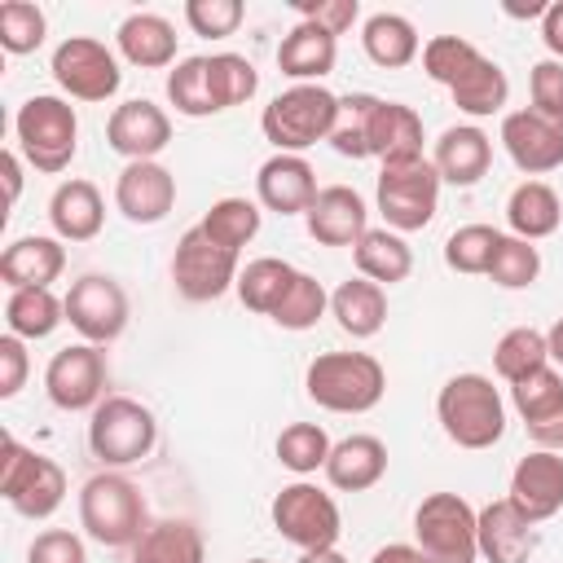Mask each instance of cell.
<instances>
[{"instance_id": "48", "label": "cell", "mask_w": 563, "mask_h": 563, "mask_svg": "<svg viewBox=\"0 0 563 563\" xmlns=\"http://www.w3.org/2000/svg\"><path fill=\"white\" fill-rule=\"evenodd\" d=\"M246 9L242 0H185V22L194 35H207V40H224L242 26Z\"/></svg>"}, {"instance_id": "13", "label": "cell", "mask_w": 563, "mask_h": 563, "mask_svg": "<svg viewBox=\"0 0 563 563\" xmlns=\"http://www.w3.org/2000/svg\"><path fill=\"white\" fill-rule=\"evenodd\" d=\"M48 70H53L57 88L70 92L75 101H110L119 92V84H123V70H119L114 48H106L92 35H66L53 48Z\"/></svg>"}, {"instance_id": "52", "label": "cell", "mask_w": 563, "mask_h": 563, "mask_svg": "<svg viewBox=\"0 0 563 563\" xmlns=\"http://www.w3.org/2000/svg\"><path fill=\"white\" fill-rule=\"evenodd\" d=\"M26 374H31L26 343L18 334H0V400H13L26 387Z\"/></svg>"}, {"instance_id": "5", "label": "cell", "mask_w": 563, "mask_h": 563, "mask_svg": "<svg viewBox=\"0 0 563 563\" xmlns=\"http://www.w3.org/2000/svg\"><path fill=\"white\" fill-rule=\"evenodd\" d=\"M308 400L330 413H369L387 391V369L369 352H321L303 374Z\"/></svg>"}, {"instance_id": "44", "label": "cell", "mask_w": 563, "mask_h": 563, "mask_svg": "<svg viewBox=\"0 0 563 563\" xmlns=\"http://www.w3.org/2000/svg\"><path fill=\"white\" fill-rule=\"evenodd\" d=\"M330 312V295H325V286L312 277V273H299L295 282H290V290H286V299L277 303V312L268 317L273 325H282V330H312L321 317Z\"/></svg>"}, {"instance_id": "21", "label": "cell", "mask_w": 563, "mask_h": 563, "mask_svg": "<svg viewBox=\"0 0 563 563\" xmlns=\"http://www.w3.org/2000/svg\"><path fill=\"white\" fill-rule=\"evenodd\" d=\"M303 224H308V238L321 246H356L369 229V207L352 185H321Z\"/></svg>"}, {"instance_id": "42", "label": "cell", "mask_w": 563, "mask_h": 563, "mask_svg": "<svg viewBox=\"0 0 563 563\" xmlns=\"http://www.w3.org/2000/svg\"><path fill=\"white\" fill-rule=\"evenodd\" d=\"M207 75H211L216 110H233V106L251 101L255 88H260V75L242 53H211L207 57Z\"/></svg>"}, {"instance_id": "20", "label": "cell", "mask_w": 563, "mask_h": 563, "mask_svg": "<svg viewBox=\"0 0 563 563\" xmlns=\"http://www.w3.org/2000/svg\"><path fill=\"white\" fill-rule=\"evenodd\" d=\"M317 172L303 154H273L255 172V202L277 216H308L317 198Z\"/></svg>"}, {"instance_id": "24", "label": "cell", "mask_w": 563, "mask_h": 563, "mask_svg": "<svg viewBox=\"0 0 563 563\" xmlns=\"http://www.w3.org/2000/svg\"><path fill=\"white\" fill-rule=\"evenodd\" d=\"M537 550V523L515 510L510 497H497L479 510V559L484 563H528Z\"/></svg>"}, {"instance_id": "9", "label": "cell", "mask_w": 563, "mask_h": 563, "mask_svg": "<svg viewBox=\"0 0 563 563\" xmlns=\"http://www.w3.org/2000/svg\"><path fill=\"white\" fill-rule=\"evenodd\" d=\"M154 444H158V418L136 396H106L88 418V449L110 471L150 457Z\"/></svg>"}, {"instance_id": "16", "label": "cell", "mask_w": 563, "mask_h": 563, "mask_svg": "<svg viewBox=\"0 0 563 563\" xmlns=\"http://www.w3.org/2000/svg\"><path fill=\"white\" fill-rule=\"evenodd\" d=\"M501 145L510 154V163L523 176H545L563 167V119H545L532 106L510 110L501 119Z\"/></svg>"}, {"instance_id": "8", "label": "cell", "mask_w": 563, "mask_h": 563, "mask_svg": "<svg viewBox=\"0 0 563 563\" xmlns=\"http://www.w3.org/2000/svg\"><path fill=\"white\" fill-rule=\"evenodd\" d=\"M440 172L435 163L422 154V158H400V163H383L378 167V189H374V202H378V216L387 229L396 233H418L435 220V207H440Z\"/></svg>"}, {"instance_id": "50", "label": "cell", "mask_w": 563, "mask_h": 563, "mask_svg": "<svg viewBox=\"0 0 563 563\" xmlns=\"http://www.w3.org/2000/svg\"><path fill=\"white\" fill-rule=\"evenodd\" d=\"M26 563H88V550L70 528H48L26 545Z\"/></svg>"}, {"instance_id": "23", "label": "cell", "mask_w": 563, "mask_h": 563, "mask_svg": "<svg viewBox=\"0 0 563 563\" xmlns=\"http://www.w3.org/2000/svg\"><path fill=\"white\" fill-rule=\"evenodd\" d=\"M62 268H66V246L62 238H44V233L9 242L0 255V282L9 290H53Z\"/></svg>"}, {"instance_id": "58", "label": "cell", "mask_w": 563, "mask_h": 563, "mask_svg": "<svg viewBox=\"0 0 563 563\" xmlns=\"http://www.w3.org/2000/svg\"><path fill=\"white\" fill-rule=\"evenodd\" d=\"M295 563H347V559L330 545V550H299V559H295Z\"/></svg>"}, {"instance_id": "25", "label": "cell", "mask_w": 563, "mask_h": 563, "mask_svg": "<svg viewBox=\"0 0 563 563\" xmlns=\"http://www.w3.org/2000/svg\"><path fill=\"white\" fill-rule=\"evenodd\" d=\"M48 224L62 242H92L106 224V198L92 180L84 176H70L53 189L48 198Z\"/></svg>"}, {"instance_id": "14", "label": "cell", "mask_w": 563, "mask_h": 563, "mask_svg": "<svg viewBox=\"0 0 563 563\" xmlns=\"http://www.w3.org/2000/svg\"><path fill=\"white\" fill-rule=\"evenodd\" d=\"M66 321L84 343H114L128 330V290L110 273H84L66 290Z\"/></svg>"}, {"instance_id": "56", "label": "cell", "mask_w": 563, "mask_h": 563, "mask_svg": "<svg viewBox=\"0 0 563 563\" xmlns=\"http://www.w3.org/2000/svg\"><path fill=\"white\" fill-rule=\"evenodd\" d=\"M369 563H427V559H422V550H418V545H409V541H391V545L374 550V559H369Z\"/></svg>"}, {"instance_id": "40", "label": "cell", "mask_w": 563, "mask_h": 563, "mask_svg": "<svg viewBox=\"0 0 563 563\" xmlns=\"http://www.w3.org/2000/svg\"><path fill=\"white\" fill-rule=\"evenodd\" d=\"M277 462L286 466V471H295V475H312V471H325V457H330V435H325V427H317V422H290V427H282V435H277Z\"/></svg>"}, {"instance_id": "19", "label": "cell", "mask_w": 563, "mask_h": 563, "mask_svg": "<svg viewBox=\"0 0 563 563\" xmlns=\"http://www.w3.org/2000/svg\"><path fill=\"white\" fill-rule=\"evenodd\" d=\"M506 497L532 523L554 519L563 510V453L532 449L528 457H519L515 471H510V493Z\"/></svg>"}, {"instance_id": "29", "label": "cell", "mask_w": 563, "mask_h": 563, "mask_svg": "<svg viewBox=\"0 0 563 563\" xmlns=\"http://www.w3.org/2000/svg\"><path fill=\"white\" fill-rule=\"evenodd\" d=\"M330 317L352 339H374L387 325V290L369 277H347L330 290Z\"/></svg>"}, {"instance_id": "33", "label": "cell", "mask_w": 563, "mask_h": 563, "mask_svg": "<svg viewBox=\"0 0 563 563\" xmlns=\"http://www.w3.org/2000/svg\"><path fill=\"white\" fill-rule=\"evenodd\" d=\"M352 260H356V273L378 282V286H396L413 273V251L405 242V233L396 229H365V238L352 246Z\"/></svg>"}, {"instance_id": "26", "label": "cell", "mask_w": 563, "mask_h": 563, "mask_svg": "<svg viewBox=\"0 0 563 563\" xmlns=\"http://www.w3.org/2000/svg\"><path fill=\"white\" fill-rule=\"evenodd\" d=\"M334 62H339V40L330 31H321L317 22H303V18L277 44V66L295 84H321L334 70Z\"/></svg>"}, {"instance_id": "36", "label": "cell", "mask_w": 563, "mask_h": 563, "mask_svg": "<svg viewBox=\"0 0 563 563\" xmlns=\"http://www.w3.org/2000/svg\"><path fill=\"white\" fill-rule=\"evenodd\" d=\"M453 106L462 110V114H471V119H488V114H497L501 106H506V97H510V79H506V70L493 62V57H479L453 88Z\"/></svg>"}, {"instance_id": "59", "label": "cell", "mask_w": 563, "mask_h": 563, "mask_svg": "<svg viewBox=\"0 0 563 563\" xmlns=\"http://www.w3.org/2000/svg\"><path fill=\"white\" fill-rule=\"evenodd\" d=\"M506 13H510V18H541V13H545V4H541V0H528V4H506Z\"/></svg>"}, {"instance_id": "3", "label": "cell", "mask_w": 563, "mask_h": 563, "mask_svg": "<svg viewBox=\"0 0 563 563\" xmlns=\"http://www.w3.org/2000/svg\"><path fill=\"white\" fill-rule=\"evenodd\" d=\"M79 523L97 545L132 550L150 528V506L136 479L123 471H101L79 488Z\"/></svg>"}, {"instance_id": "43", "label": "cell", "mask_w": 563, "mask_h": 563, "mask_svg": "<svg viewBox=\"0 0 563 563\" xmlns=\"http://www.w3.org/2000/svg\"><path fill=\"white\" fill-rule=\"evenodd\" d=\"M541 277V251L515 233H501L497 251H493V264H488V282L501 286V290H523Z\"/></svg>"}, {"instance_id": "30", "label": "cell", "mask_w": 563, "mask_h": 563, "mask_svg": "<svg viewBox=\"0 0 563 563\" xmlns=\"http://www.w3.org/2000/svg\"><path fill=\"white\" fill-rule=\"evenodd\" d=\"M506 224H510V233L523 238V242H541V238L559 233V224H563V202H559L554 185H545V180H523V185H515L510 198H506Z\"/></svg>"}, {"instance_id": "15", "label": "cell", "mask_w": 563, "mask_h": 563, "mask_svg": "<svg viewBox=\"0 0 563 563\" xmlns=\"http://www.w3.org/2000/svg\"><path fill=\"white\" fill-rule=\"evenodd\" d=\"M106 383H110V365H106V347H97V343H70V347L53 352V361L44 369V391L66 413L97 409L106 400Z\"/></svg>"}, {"instance_id": "31", "label": "cell", "mask_w": 563, "mask_h": 563, "mask_svg": "<svg viewBox=\"0 0 563 563\" xmlns=\"http://www.w3.org/2000/svg\"><path fill=\"white\" fill-rule=\"evenodd\" d=\"M132 563H207V537L194 519H158L132 545Z\"/></svg>"}, {"instance_id": "37", "label": "cell", "mask_w": 563, "mask_h": 563, "mask_svg": "<svg viewBox=\"0 0 563 563\" xmlns=\"http://www.w3.org/2000/svg\"><path fill=\"white\" fill-rule=\"evenodd\" d=\"M541 365H550V343H545V334L532 330V325L506 330V334L497 339V347H493V369H497V378L510 383V387L523 383L528 374H537Z\"/></svg>"}, {"instance_id": "11", "label": "cell", "mask_w": 563, "mask_h": 563, "mask_svg": "<svg viewBox=\"0 0 563 563\" xmlns=\"http://www.w3.org/2000/svg\"><path fill=\"white\" fill-rule=\"evenodd\" d=\"M238 251L220 246L216 238L202 233V224L185 229L180 242H176V255H172V286L180 299L189 303H211L220 299L224 290L238 286Z\"/></svg>"}, {"instance_id": "10", "label": "cell", "mask_w": 563, "mask_h": 563, "mask_svg": "<svg viewBox=\"0 0 563 563\" xmlns=\"http://www.w3.org/2000/svg\"><path fill=\"white\" fill-rule=\"evenodd\" d=\"M0 497L22 519H48L66 501V471H62V462L26 449L18 435H4V449H0Z\"/></svg>"}, {"instance_id": "18", "label": "cell", "mask_w": 563, "mask_h": 563, "mask_svg": "<svg viewBox=\"0 0 563 563\" xmlns=\"http://www.w3.org/2000/svg\"><path fill=\"white\" fill-rule=\"evenodd\" d=\"M114 207L128 224H163L176 207V176L158 158L128 163L114 180Z\"/></svg>"}, {"instance_id": "41", "label": "cell", "mask_w": 563, "mask_h": 563, "mask_svg": "<svg viewBox=\"0 0 563 563\" xmlns=\"http://www.w3.org/2000/svg\"><path fill=\"white\" fill-rule=\"evenodd\" d=\"M497 242H501V229H493V224H462L444 242V264L453 273H466V277H488Z\"/></svg>"}, {"instance_id": "51", "label": "cell", "mask_w": 563, "mask_h": 563, "mask_svg": "<svg viewBox=\"0 0 563 563\" xmlns=\"http://www.w3.org/2000/svg\"><path fill=\"white\" fill-rule=\"evenodd\" d=\"M295 9H299L303 22H317V26L330 31L334 40L347 35V31L356 26V18H361V4H356V0H299Z\"/></svg>"}, {"instance_id": "7", "label": "cell", "mask_w": 563, "mask_h": 563, "mask_svg": "<svg viewBox=\"0 0 563 563\" xmlns=\"http://www.w3.org/2000/svg\"><path fill=\"white\" fill-rule=\"evenodd\" d=\"M413 545L427 563H479V510L457 493H431L413 510Z\"/></svg>"}, {"instance_id": "49", "label": "cell", "mask_w": 563, "mask_h": 563, "mask_svg": "<svg viewBox=\"0 0 563 563\" xmlns=\"http://www.w3.org/2000/svg\"><path fill=\"white\" fill-rule=\"evenodd\" d=\"M528 88H532V110H537V114L563 119V62L541 57V62L532 66Z\"/></svg>"}, {"instance_id": "2", "label": "cell", "mask_w": 563, "mask_h": 563, "mask_svg": "<svg viewBox=\"0 0 563 563\" xmlns=\"http://www.w3.org/2000/svg\"><path fill=\"white\" fill-rule=\"evenodd\" d=\"M435 418L457 449H493L506 435V400L488 374H453L435 396Z\"/></svg>"}, {"instance_id": "32", "label": "cell", "mask_w": 563, "mask_h": 563, "mask_svg": "<svg viewBox=\"0 0 563 563\" xmlns=\"http://www.w3.org/2000/svg\"><path fill=\"white\" fill-rule=\"evenodd\" d=\"M361 48L374 66L383 70H400L409 66L418 53H422V40H418V26L405 18V13H369L365 26H361Z\"/></svg>"}, {"instance_id": "38", "label": "cell", "mask_w": 563, "mask_h": 563, "mask_svg": "<svg viewBox=\"0 0 563 563\" xmlns=\"http://www.w3.org/2000/svg\"><path fill=\"white\" fill-rule=\"evenodd\" d=\"M167 101H172L176 114H185V119L220 114V110H216V97H211L207 57H180V62L167 70Z\"/></svg>"}, {"instance_id": "60", "label": "cell", "mask_w": 563, "mask_h": 563, "mask_svg": "<svg viewBox=\"0 0 563 563\" xmlns=\"http://www.w3.org/2000/svg\"><path fill=\"white\" fill-rule=\"evenodd\" d=\"M246 563H273V559H246Z\"/></svg>"}, {"instance_id": "1", "label": "cell", "mask_w": 563, "mask_h": 563, "mask_svg": "<svg viewBox=\"0 0 563 563\" xmlns=\"http://www.w3.org/2000/svg\"><path fill=\"white\" fill-rule=\"evenodd\" d=\"M339 128L330 136L334 154L343 158H378V163H400V158H422V119L405 101H383L374 92H347L339 97Z\"/></svg>"}, {"instance_id": "47", "label": "cell", "mask_w": 563, "mask_h": 563, "mask_svg": "<svg viewBox=\"0 0 563 563\" xmlns=\"http://www.w3.org/2000/svg\"><path fill=\"white\" fill-rule=\"evenodd\" d=\"M479 57L484 53L462 35H435V40L422 44V70H427V79H435L444 88H453Z\"/></svg>"}, {"instance_id": "17", "label": "cell", "mask_w": 563, "mask_h": 563, "mask_svg": "<svg viewBox=\"0 0 563 563\" xmlns=\"http://www.w3.org/2000/svg\"><path fill=\"white\" fill-rule=\"evenodd\" d=\"M106 145L114 154H123L128 163H150V158H158L172 145V119H167L163 106H154L145 97H132V101L110 110Z\"/></svg>"}, {"instance_id": "53", "label": "cell", "mask_w": 563, "mask_h": 563, "mask_svg": "<svg viewBox=\"0 0 563 563\" xmlns=\"http://www.w3.org/2000/svg\"><path fill=\"white\" fill-rule=\"evenodd\" d=\"M528 435H532V444H537V449H550V453H563V409H554L550 418H541V422H532V427H528Z\"/></svg>"}, {"instance_id": "34", "label": "cell", "mask_w": 563, "mask_h": 563, "mask_svg": "<svg viewBox=\"0 0 563 563\" xmlns=\"http://www.w3.org/2000/svg\"><path fill=\"white\" fill-rule=\"evenodd\" d=\"M295 277H299L295 264H286V260H277V255H260V260H251V264L238 273V286H233V290H238L242 308H251V312H260V317H273Z\"/></svg>"}, {"instance_id": "46", "label": "cell", "mask_w": 563, "mask_h": 563, "mask_svg": "<svg viewBox=\"0 0 563 563\" xmlns=\"http://www.w3.org/2000/svg\"><path fill=\"white\" fill-rule=\"evenodd\" d=\"M44 31H48V18L40 4L31 0H4L0 4V48L22 57V53H35L44 44Z\"/></svg>"}, {"instance_id": "35", "label": "cell", "mask_w": 563, "mask_h": 563, "mask_svg": "<svg viewBox=\"0 0 563 563\" xmlns=\"http://www.w3.org/2000/svg\"><path fill=\"white\" fill-rule=\"evenodd\" d=\"M62 321H66V299H57L53 290H9L4 299V325L22 343L48 339Z\"/></svg>"}, {"instance_id": "4", "label": "cell", "mask_w": 563, "mask_h": 563, "mask_svg": "<svg viewBox=\"0 0 563 563\" xmlns=\"http://www.w3.org/2000/svg\"><path fill=\"white\" fill-rule=\"evenodd\" d=\"M339 110H343V101L325 84H290L286 92H277L264 106L260 132L277 154H303L308 145L334 136Z\"/></svg>"}, {"instance_id": "57", "label": "cell", "mask_w": 563, "mask_h": 563, "mask_svg": "<svg viewBox=\"0 0 563 563\" xmlns=\"http://www.w3.org/2000/svg\"><path fill=\"white\" fill-rule=\"evenodd\" d=\"M545 343H550V365H563V317L545 330Z\"/></svg>"}, {"instance_id": "55", "label": "cell", "mask_w": 563, "mask_h": 563, "mask_svg": "<svg viewBox=\"0 0 563 563\" xmlns=\"http://www.w3.org/2000/svg\"><path fill=\"white\" fill-rule=\"evenodd\" d=\"M0 172H4V194H9V202H18V194H22V154H18V150H4V154H0Z\"/></svg>"}, {"instance_id": "39", "label": "cell", "mask_w": 563, "mask_h": 563, "mask_svg": "<svg viewBox=\"0 0 563 563\" xmlns=\"http://www.w3.org/2000/svg\"><path fill=\"white\" fill-rule=\"evenodd\" d=\"M260 220H264V211H260V202H251V198H220V202H211V211L198 220L202 224V233L207 238H216L220 246H229V251H242L255 233H260Z\"/></svg>"}, {"instance_id": "45", "label": "cell", "mask_w": 563, "mask_h": 563, "mask_svg": "<svg viewBox=\"0 0 563 563\" xmlns=\"http://www.w3.org/2000/svg\"><path fill=\"white\" fill-rule=\"evenodd\" d=\"M510 405L523 418V427H532V422L550 418L554 409H563V374H559V365H541L537 374L515 383L510 387Z\"/></svg>"}, {"instance_id": "22", "label": "cell", "mask_w": 563, "mask_h": 563, "mask_svg": "<svg viewBox=\"0 0 563 563\" xmlns=\"http://www.w3.org/2000/svg\"><path fill=\"white\" fill-rule=\"evenodd\" d=\"M431 163L440 172L444 185H457V189H471L488 176V163H493V141L484 128L475 123H453L435 136V150H431Z\"/></svg>"}, {"instance_id": "28", "label": "cell", "mask_w": 563, "mask_h": 563, "mask_svg": "<svg viewBox=\"0 0 563 563\" xmlns=\"http://www.w3.org/2000/svg\"><path fill=\"white\" fill-rule=\"evenodd\" d=\"M119 57L141 70H163L176 62V26L163 13H128L114 31Z\"/></svg>"}, {"instance_id": "6", "label": "cell", "mask_w": 563, "mask_h": 563, "mask_svg": "<svg viewBox=\"0 0 563 563\" xmlns=\"http://www.w3.org/2000/svg\"><path fill=\"white\" fill-rule=\"evenodd\" d=\"M13 136H18V154L44 172V176H57L70 167L75 150H79V119H75V106L53 97V92H35L18 106L13 114Z\"/></svg>"}, {"instance_id": "54", "label": "cell", "mask_w": 563, "mask_h": 563, "mask_svg": "<svg viewBox=\"0 0 563 563\" xmlns=\"http://www.w3.org/2000/svg\"><path fill=\"white\" fill-rule=\"evenodd\" d=\"M541 40H545L550 57L563 62V0L545 4V13H541Z\"/></svg>"}, {"instance_id": "27", "label": "cell", "mask_w": 563, "mask_h": 563, "mask_svg": "<svg viewBox=\"0 0 563 563\" xmlns=\"http://www.w3.org/2000/svg\"><path fill=\"white\" fill-rule=\"evenodd\" d=\"M387 475V444L369 431L343 435L325 457V479L339 493H365Z\"/></svg>"}, {"instance_id": "12", "label": "cell", "mask_w": 563, "mask_h": 563, "mask_svg": "<svg viewBox=\"0 0 563 563\" xmlns=\"http://www.w3.org/2000/svg\"><path fill=\"white\" fill-rule=\"evenodd\" d=\"M273 528L290 541V545H299V550H330L334 541H339V532H343V515H339V501L325 493V488H317V484H308V479H295V484H286L277 497H273Z\"/></svg>"}]
</instances>
